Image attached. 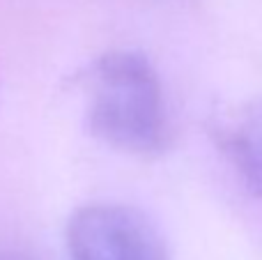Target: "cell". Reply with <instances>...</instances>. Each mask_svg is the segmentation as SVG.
<instances>
[{
    "label": "cell",
    "mask_w": 262,
    "mask_h": 260,
    "mask_svg": "<svg viewBox=\"0 0 262 260\" xmlns=\"http://www.w3.org/2000/svg\"><path fill=\"white\" fill-rule=\"evenodd\" d=\"M76 83L85 95L88 127L101 143L143 159L170 147L172 124L166 92L145 53L106 51L85 64Z\"/></svg>",
    "instance_id": "6da1fadb"
},
{
    "label": "cell",
    "mask_w": 262,
    "mask_h": 260,
    "mask_svg": "<svg viewBox=\"0 0 262 260\" xmlns=\"http://www.w3.org/2000/svg\"><path fill=\"white\" fill-rule=\"evenodd\" d=\"M72 260H170L168 244L145 212L124 203H88L67 221Z\"/></svg>",
    "instance_id": "7a4b0ae2"
},
{
    "label": "cell",
    "mask_w": 262,
    "mask_h": 260,
    "mask_svg": "<svg viewBox=\"0 0 262 260\" xmlns=\"http://www.w3.org/2000/svg\"><path fill=\"white\" fill-rule=\"evenodd\" d=\"M212 134L244 189L262 201V97L223 115Z\"/></svg>",
    "instance_id": "3957f363"
},
{
    "label": "cell",
    "mask_w": 262,
    "mask_h": 260,
    "mask_svg": "<svg viewBox=\"0 0 262 260\" xmlns=\"http://www.w3.org/2000/svg\"><path fill=\"white\" fill-rule=\"evenodd\" d=\"M0 260H32V258L18 251H0Z\"/></svg>",
    "instance_id": "277c9868"
}]
</instances>
